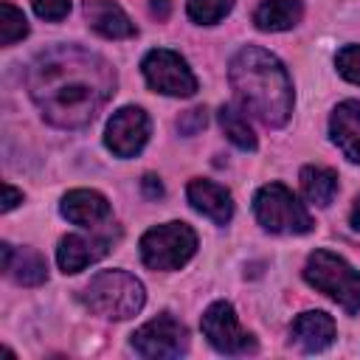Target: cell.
<instances>
[{
    "mask_svg": "<svg viewBox=\"0 0 360 360\" xmlns=\"http://www.w3.org/2000/svg\"><path fill=\"white\" fill-rule=\"evenodd\" d=\"M329 135L352 163H360V101H343L332 110Z\"/></svg>",
    "mask_w": 360,
    "mask_h": 360,
    "instance_id": "obj_17",
    "label": "cell"
},
{
    "mask_svg": "<svg viewBox=\"0 0 360 360\" xmlns=\"http://www.w3.org/2000/svg\"><path fill=\"white\" fill-rule=\"evenodd\" d=\"M253 211H256L259 225L270 233H309L312 231L309 211L281 183L262 186L253 197Z\"/></svg>",
    "mask_w": 360,
    "mask_h": 360,
    "instance_id": "obj_5",
    "label": "cell"
},
{
    "mask_svg": "<svg viewBox=\"0 0 360 360\" xmlns=\"http://www.w3.org/2000/svg\"><path fill=\"white\" fill-rule=\"evenodd\" d=\"M82 304L101 315V318H112V321H124L141 312L146 292L143 284L124 270H101L96 273L79 292Z\"/></svg>",
    "mask_w": 360,
    "mask_h": 360,
    "instance_id": "obj_3",
    "label": "cell"
},
{
    "mask_svg": "<svg viewBox=\"0 0 360 360\" xmlns=\"http://www.w3.org/2000/svg\"><path fill=\"white\" fill-rule=\"evenodd\" d=\"M22 202V191H17L11 183H3V211H11Z\"/></svg>",
    "mask_w": 360,
    "mask_h": 360,
    "instance_id": "obj_26",
    "label": "cell"
},
{
    "mask_svg": "<svg viewBox=\"0 0 360 360\" xmlns=\"http://www.w3.org/2000/svg\"><path fill=\"white\" fill-rule=\"evenodd\" d=\"M62 217L82 228H101L110 225L112 211L104 194L93 188H73L62 197Z\"/></svg>",
    "mask_w": 360,
    "mask_h": 360,
    "instance_id": "obj_12",
    "label": "cell"
},
{
    "mask_svg": "<svg viewBox=\"0 0 360 360\" xmlns=\"http://www.w3.org/2000/svg\"><path fill=\"white\" fill-rule=\"evenodd\" d=\"M112 248V233H93V236H82V233H70L59 242L56 248V262L62 267V273H79L90 264H96L98 259H104Z\"/></svg>",
    "mask_w": 360,
    "mask_h": 360,
    "instance_id": "obj_11",
    "label": "cell"
},
{
    "mask_svg": "<svg viewBox=\"0 0 360 360\" xmlns=\"http://www.w3.org/2000/svg\"><path fill=\"white\" fill-rule=\"evenodd\" d=\"M138 248L149 270H177L197 253V233L186 222H166L149 228Z\"/></svg>",
    "mask_w": 360,
    "mask_h": 360,
    "instance_id": "obj_6",
    "label": "cell"
},
{
    "mask_svg": "<svg viewBox=\"0 0 360 360\" xmlns=\"http://www.w3.org/2000/svg\"><path fill=\"white\" fill-rule=\"evenodd\" d=\"M25 34H28V22H25L22 11L14 8L8 0H3L0 3V42L3 45H14Z\"/></svg>",
    "mask_w": 360,
    "mask_h": 360,
    "instance_id": "obj_21",
    "label": "cell"
},
{
    "mask_svg": "<svg viewBox=\"0 0 360 360\" xmlns=\"http://www.w3.org/2000/svg\"><path fill=\"white\" fill-rule=\"evenodd\" d=\"M290 338L292 343L301 349V352H323L332 346L335 340V321L315 309V312H301L295 321H292V329H290Z\"/></svg>",
    "mask_w": 360,
    "mask_h": 360,
    "instance_id": "obj_16",
    "label": "cell"
},
{
    "mask_svg": "<svg viewBox=\"0 0 360 360\" xmlns=\"http://www.w3.org/2000/svg\"><path fill=\"white\" fill-rule=\"evenodd\" d=\"M233 3H236V0H188L186 11H188V17H191L194 22H200V25H214V22H219V20L233 8Z\"/></svg>",
    "mask_w": 360,
    "mask_h": 360,
    "instance_id": "obj_22",
    "label": "cell"
},
{
    "mask_svg": "<svg viewBox=\"0 0 360 360\" xmlns=\"http://www.w3.org/2000/svg\"><path fill=\"white\" fill-rule=\"evenodd\" d=\"M349 222H352V228H354V231H360V197H357V200H354V205H352Z\"/></svg>",
    "mask_w": 360,
    "mask_h": 360,
    "instance_id": "obj_29",
    "label": "cell"
},
{
    "mask_svg": "<svg viewBox=\"0 0 360 360\" xmlns=\"http://www.w3.org/2000/svg\"><path fill=\"white\" fill-rule=\"evenodd\" d=\"M143 79L152 90L163 93V96H194L197 93V76L191 73L188 62L169 51V48H155L143 56L141 62Z\"/></svg>",
    "mask_w": 360,
    "mask_h": 360,
    "instance_id": "obj_7",
    "label": "cell"
},
{
    "mask_svg": "<svg viewBox=\"0 0 360 360\" xmlns=\"http://www.w3.org/2000/svg\"><path fill=\"white\" fill-rule=\"evenodd\" d=\"M335 68H338V73H340L346 82L360 84V45H346V48H340L338 56H335Z\"/></svg>",
    "mask_w": 360,
    "mask_h": 360,
    "instance_id": "obj_23",
    "label": "cell"
},
{
    "mask_svg": "<svg viewBox=\"0 0 360 360\" xmlns=\"http://www.w3.org/2000/svg\"><path fill=\"white\" fill-rule=\"evenodd\" d=\"M31 6H34V11H37V17L51 20V22L62 20V17L70 11V0H31Z\"/></svg>",
    "mask_w": 360,
    "mask_h": 360,
    "instance_id": "obj_24",
    "label": "cell"
},
{
    "mask_svg": "<svg viewBox=\"0 0 360 360\" xmlns=\"http://www.w3.org/2000/svg\"><path fill=\"white\" fill-rule=\"evenodd\" d=\"M149 141V118L141 107H121L110 124H107V135L104 143L112 155L118 158H135Z\"/></svg>",
    "mask_w": 360,
    "mask_h": 360,
    "instance_id": "obj_10",
    "label": "cell"
},
{
    "mask_svg": "<svg viewBox=\"0 0 360 360\" xmlns=\"http://www.w3.org/2000/svg\"><path fill=\"white\" fill-rule=\"evenodd\" d=\"M25 82L45 121L62 129L87 127L115 93L112 65L79 45L42 51L31 62Z\"/></svg>",
    "mask_w": 360,
    "mask_h": 360,
    "instance_id": "obj_1",
    "label": "cell"
},
{
    "mask_svg": "<svg viewBox=\"0 0 360 360\" xmlns=\"http://www.w3.org/2000/svg\"><path fill=\"white\" fill-rule=\"evenodd\" d=\"M141 186H143V194H146L149 200H158V197H163V186H160V180H158L155 174H146V177L141 180Z\"/></svg>",
    "mask_w": 360,
    "mask_h": 360,
    "instance_id": "obj_27",
    "label": "cell"
},
{
    "mask_svg": "<svg viewBox=\"0 0 360 360\" xmlns=\"http://www.w3.org/2000/svg\"><path fill=\"white\" fill-rule=\"evenodd\" d=\"M3 250V273L22 287H37L48 278V264L34 248H14L8 242L0 245Z\"/></svg>",
    "mask_w": 360,
    "mask_h": 360,
    "instance_id": "obj_15",
    "label": "cell"
},
{
    "mask_svg": "<svg viewBox=\"0 0 360 360\" xmlns=\"http://www.w3.org/2000/svg\"><path fill=\"white\" fill-rule=\"evenodd\" d=\"M228 79L242 110H248L264 127H284L290 121L292 82L278 56L259 45H245L231 59Z\"/></svg>",
    "mask_w": 360,
    "mask_h": 360,
    "instance_id": "obj_2",
    "label": "cell"
},
{
    "mask_svg": "<svg viewBox=\"0 0 360 360\" xmlns=\"http://www.w3.org/2000/svg\"><path fill=\"white\" fill-rule=\"evenodd\" d=\"M82 11H84L87 25L96 34L107 37V39H129V37H135V22L112 0H84Z\"/></svg>",
    "mask_w": 360,
    "mask_h": 360,
    "instance_id": "obj_14",
    "label": "cell"
},
{
    "mask_svg": "<svg viewBox=\"0 0 360 360\" xmlns=\"http://www.w3.org/2000/svg\"><path fill=\"white\" fill-rule=\"evenodd\" d=\"M205 121H208L205 107H194V110H186V112L177 118V129H180L183 135H194V132H200V129L205 127Z\"/></svg>",
    "mask_w": 360,
    "mask_h": 360,
    "instance_id": "obj_25",
    "label": "cell"
},
{
    "mask_svg": "<svg viewBox=\"0 0 360 360\" xmlns=\"http://www.w3.org/2000/svg\"><path fill=\"white\" fill-rule=\"evenodd\" d=\"M304 17L301 0H264L253 11V22L259 31H290Z\"/></svg>",
    "mask_w": 360,
    "mask_h": 360,
    "instance_id": "obj_18",
    "label": "cell"
},
{
    "mask_svg": "<svg viewBox=\"0 0 360 360\" xmlns=\"http://www.w3.org/2000/svg\"><path fill=\"white\" fill-rule=\"evenodd\" d=\"M132 349L141 357L163 360V357H180L188 352V329L169 312L152 318L132 335Z\"/></svg>",
    "mask_w": 360,
    "mask_h": 360,
    "instance_id": "obj_8",
    "label": "cell"
},
{
    "mask_svg": "<svg viewBox=\"0 0 360 360\" xmlns=\"http://www.w3.org/2000/svg\"><path fill=\"white\" fill-rule=\"evenodd\" d=\"M202 335L222 354H253L259 349L256 338L245 332L228 301H214L202 312Z\"/></svg>",
    "mask_w": 360,
    "mask_h": 360,
    "instance_id": "obj_9",
    "label": "cell"
},
{
    "mask_svg": "<svg viewBox=\"0 0 360 360\" xmlns=\"http://www.w3.org/2000/svg\"><path fill=\"white\" fill-rule=\"evenodd\" d=\"M301 191L312 205H329L338 194V174L326 166H304L301 169Z\"/></svg>",
    "mask_w": 360,
    "mask_h": 360,
    "instance_id": "obj_19",
    "label": "cell"
},
{
    "mask_svg": "<svg viewBox=\"0 0 360 360\" xmlns=\"http://www.w3.org/2000/svg\"><path fill=\"white\" fill-rule=\"evenodd\" d=\"M149 11H152L158 20H166L169 11H172V0H152V3H149Z\"/></svg>",
    "mask_w": 360,
    "mask_h": 360,
    "instance_id": "obj_28",
    "label": "cell"
},
{
    "mask_svg": "<svg viewBox=\"0 0 360 360\" xmlns=\"http://www.w3.org/2000/svg\"><path fill=\"white\" fill-rule=\"evenodd\" d=\"M304 278L346 312H360V273L338 253L315 250L304 264Z\"/></svg>",
    "mask_w": 360,
    "mask_h": 360,
    "instance_id": "obj_4",
    "label": "cell"
},
{
    "mask_svg": "<svg viewBox=\"0 0 360 360\" xmlns=\"http://www.w3.org/2000/svg\"><path fill=\"white\" fill-rule=\"evenodd\" d=\"M186 197L191 202L194 211H200L202 217H208L217 225L231 222L233 217V197L225 186L211 183V180H191L186 188Z\"/></svg>",
    "mask_w": 360,
    "mask_h": 360,
    "instance_id": "obj_13",
    "label": "cell"
},
{
    "mask_svg": "<svg viewBox=\"0 0 360 360\" xmlns=\"http://www.w3.org/2000/svg\"><path fill=\"white\" fill-rule=\"evenodd\" d=\"M219 127H222V132L228 135V141L233 146H239L245 152H253L256 149V135H253L248 118L236 107H231V104H222L219 107Z\"/></svg>",
    "mask_w": 360,
    "mask_h": 360,
    "instance_id": "obj_20",
    "label": "cell"
}]
</instances>
